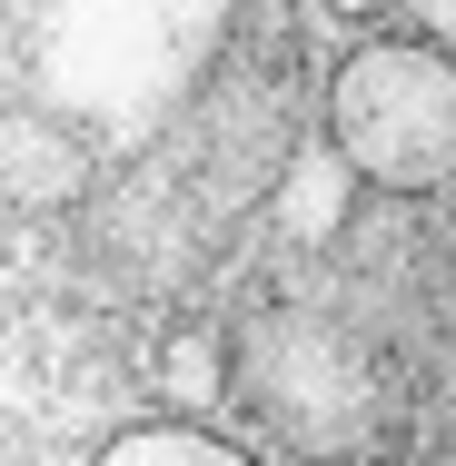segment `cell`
<instances>
[{"label": "cell", "instance_id": "1", "mask_svg": "<svg viewBox=\"0 0 456 466\" xmlns=\"http://www.w3.org/2000/svg\"><path fill=\"white\" fill-rule=\"evenodd\" d=\"M328 139L367 169V188L427 198L456 179V60L447 40H367L328 80Z\"/></svg>", "mask_w": 456, "mask_h": 466}, {"label": "cell", "instance_id": "2", "mask_svg": "<svg viewBox=\"0 0 456 466\" xmlns=\"http://www.w3.org/2000/svg\"><path fill=\"white\" fill-rule=\"evenodd\" d=\"M238 377L258 387V407H269L288 437H308V447L358 437L367 368H358L348 338H328V318H269V338L238 348Z\"/></svg>", "mask_w": 456, "mask_h": 466}, {"label": "cell", "instance_id": "3", "mask_svg": "<svg viewBox=\"0 0 456 466\" xmlns=\"http://www.w3.org/2000/svg\"><path fill=\"white\" fill-rule=\"evenodd\" d=\"M358 198H367V169L338 149V139H308V149H288V159H278V188H269L278 228H288L298 248H328V238L358 218Z\"/></svg>", "mask_w": 456, "mask_h": 466}, {"label": "cell", "instance_id": "4", "mask_svg": "<svg viewBox=\"0 0 456 466\" xmlns=\"http://www.w3.org/2000/svg\"><path fill=\"white\" fill-rule=\"evenodd\" d=\"M0 188H10V208H70L90 188V139L60 129L50 109H10V129H0Z\"/></svg>", "mask_w": 456, "mask_h": 466}, {"label": "cell", "instance_id": "5", "mask_svg": "<svg viewBox=\"0 0 456 466\" xmlns=\"http://www.w3.org/2000/svg\"><path fill=\"white\" fill-rule=\"evenodd\" d=\"M90 466H258V457L208 437V427H188V417H159V427H119Z\"/></svg>", "mask_w": 456, "mask_h": 466}, {"label": "cell", "instance_id": "6", "mask_svg": "<svg viewBox=\"0 0 456 466\" xmlns=\"http://www.w3.org/2000/svg\"><path fill=\"white\" fill-rule=\"evenodd\" d=\"M228 387H238V348L218 328H179L159 348V397L169 407H228Z\"/></svg>", "mask_w": 456, "mask_h": 466}, {"label": "cell", "instance_id": "7", "mask_svg": "<svg viewBox=\"0 0 456 466\" xmlns=\"http://www.w3.org/2000/svg\"><path fill=\"white\" fill-rule=\"evenodd\" d=\"M318 10H338V20H387L397 0H318Z\"/></svg>", "mask_w": 456, "mask_h": 466}, {"label": "cell", "instance_id": "8", "mask_svg": "<svg viewBox=\"0 0 456 466\" xmlns=\"http://www.w3.org/2000/svg\"><path fill=\"white\" fill-rule=\"evenodd\" d=\"M417 20H427L437 40H456V0H417Z\"/></svg>", "mask_w": 456, "mask_h": 466}]
</instances>
